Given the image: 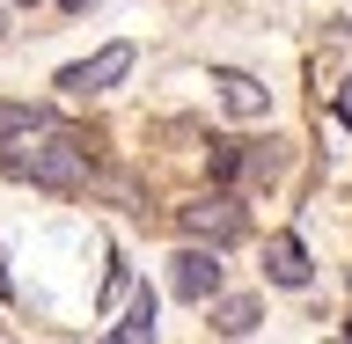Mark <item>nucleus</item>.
Masks as SVG:
<instances>
[{"mask_svg":"<svg viewBox=\"0 0 352 344\" xmlns=\"http://www.w3.org/2000/svg\"><path fill=\"white\" fill-rule=\"evenodd\" d=\"M169 286H176V301H213V293H220V257H213V242H206V249H176Z\"/></svg>","mask_w":352,"mask_h":344,"instance_id":"3","label":"nucleus"},{"mask_svg":"<svg viewBox=\"0 0 352 344\" xmlns=\"http://www.w3.org/2000/svg\"><path fill=\"white\" fill-rule=\"evenodd\" d=\"M264 279L272 286H308V249L294 235H272L264 242Z\"/></svg>","mask_w":352,"mask_h":344,"instance_id":"5","label":"nucleus"},{"mask_svg":"<svg viewBox=\"0 0 352 344\" xmlns=\"http://www.w3.org/2000/svg\"><path fill=\"white\" fill-rule=\"evenodd\" d=\"M338 125H345V132H352V81H345V88H338Z\"/></svg>","mask_w":352,"mask_h":344,"instance_id":"10","label":"nucleus"},{"mask_svg":"<svg viewBox=\"0 0 352 344\" xmlns=\"http://www.w3.org/2000/svg\"><path fill=\"white\" fill-rule=\"evenodd\" d=\"M220 103L235 110V117H257V110H264V88L250 81V73H220Z\"/></svg>","mask_w":352,"mask_h":344,"instance_id":"6","label":"nucleus"},{"mask_svg":"<svg viewBox=\"0 0 352 344\" xmlns=\"http://www.w3.org/2000/svg\"><path fill=\"white\" fill-rule=\"evenodd\" d=\"M0 169L8 176H30V183H52V191H74L88 176V147L74 139L66 125H30L22 132V147H0Z\"/></svg>","mask_w":352,"mask_h":344,"instance_id":"1","label":"nucleus"},{"mask_svg":"<svg viewBox=\"0 0 352 344\" xmlns=\"http://www.w3.org/2000/svg\"><path fill=\"white\" fill-rule=\"evenodd\" d=\"M257 323H264V308H257V301H220V315H213L220 337H250Z\"/></svg>","mask_w":352,"mask_h":344,"instance_id":"7","label":"nucleus"},{"mask_svg":"<svg viewBox=\"0 0 352 344\" xmlns=\"http://www.w3.org/2000/svg\"><path fill=\"white\" fill-rule=\"evenodd\" d=\"M0 30H8V8H0Z\"/></svg>","mask_w":352,"mask_h":344,"instance_id":"12","label":"nucleus"},{"mask_svg":"<svg viewBox=\"0 0 352 344\" xmlns=\"http://www.w3.org/2000/svg\"><path fill=\"white\" fill-rule=\"evenodd\" d=\"M59 8H88V0H59Z\"/></svg>","mask_w":352,"mask_h":344,"instance_id":"11","label":"nucleus"},{"mask_svg":"<svg viewBox=\"0 0 352 344\" xmlns=\"http://www.w3.org/2000/svg\"><path fill=\"white\" fill-rule=\"evenodd\" d=\"M125 73H132V44H103L96 59L66 66V73H59V88H66V95H103V88H118Z\"/></svg>","mask_w":352,"mask_h":344,"instance_id":"2","label":"nucleus"},{"mask_svg":"<svg viewBox=\"0 0 352 344\" xmlns=\"http://www.w3.org/2000/svg\"><path fill=\"white\" fill-rule=\"evenodd\" d=\"M345 337H352V323H345Z\"/></svg>","mask_w":352,"mask_h":344,"instance_id":"14","label":"nucleus"},{"mask_svg":"<svg viewBox=\"0 0 352 344\" xmlns=\"http://www.w3.org/2000/svg\"><path fill=\"white\" fill-rule=\"evenodd\" d=\"M110 337H154V293H147V286H140V301H132V315H125L118 330H110Z\"/></svg>","mask_w":352,"mask_h":344,"instance_id":"8","label":"nucleus"},{"mask_svg":"<svg viewBox=\"0 0 352 344\" xmlns=\"http://www.w3.org/2000/svg\"><path fill=\"white\" fill-rule=\"evenodd\" d=\"M184 227L198 242H235L242 235V205L235 198H198V205H184Z\"/></svg>","mask_w":352,"mask_h":344,"instance_id":"4","label":"nucleus"},{"mask_svg":"<svg viewBox=\"0 0 352 344\" xmlns=\"http://www.w3.org/2000/svg\"><path fill=\"white\" fill-rule=\"evenodd\" d=\"M15 8H37V0H15Z\"/></svg>","mask_w":352,"mask_h":344,"instance_id":"13","label":"nucleus"},{"mask_svg":"<svg viewBox=\"0 0 352 344\" xmlns=\"http://www.w3.org/2000/svg\"><path fill=\"white\" fill-rule=\"evenodd\" d=\"M30 125H44V110H30V103H0V139H22Z\"/></svg>","mask_w":352,"mask_h":344,"instance_id":"9","label":"nucleus"}]
</instances>
